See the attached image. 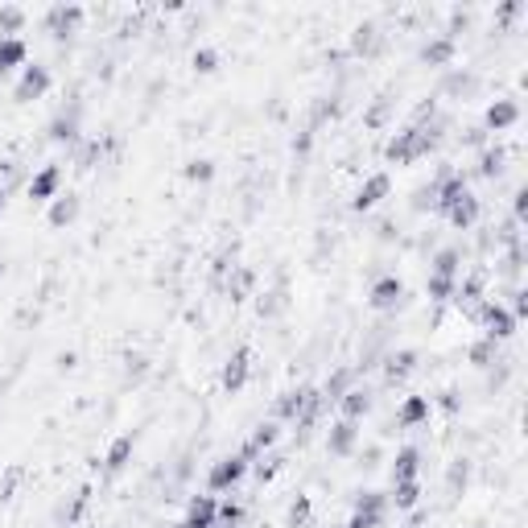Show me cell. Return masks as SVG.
I'll return each mask as SVG.
<instances>
[{
  "label": "cell",
  "mask_w": 528,
  "mask_h": 528,
  "mask_svg": "<svg viewBox=\"0 0 528 528\" xmlns=\"http://www.w3.org/2000/svg\"><path fill=\"white\" fill-rule=\"evenodd\" d=\"M380 46H384V34H380V25H372V21L355 25V34H351V54H360V58H372Z\"/></svg>",
  "instance_id": "22"
},
{
  "label": "cell",
  "mask_w": 528,
  "mask_h": 528,
  "mask_svg": "<svg viewBox=\"0 0 528 528\" xmlns=\"http://www.w3.org/2000/svg\"><path fill=\"white\" fill-rule=\"evenodd\" d=\"M475 322L483 326V338H492V343H504V338L516 335V318H512V310H504L495 298H487L475 310Z\"/></svg>",
  "instance_id": "2"
},
{
  "label": "cell",
  "mask_w": 528,
  "mask_h": 528,
  "mask_svg": "<svg viewBox=\"0 0 528 528\" xmlns=\"http://www.w3.org/2000/svg\"><path fill=\"white\" fill-rule=\"evenodd\" d=\"M479 91V74L475 71H458V66H450V71L442 74V83H438V96H450V99H467Z\"/></svg>",
  "instance_id": "13"
},
{
  "label": "cell",
  "mask_w": 528,
  "mask_h": 528,
  "mask_svg": "<svg viewBox=\"0 0 528 528\" xmlns=\"http://www.w3.org/2000/svg\"><path fill=\"white\" fill-rule=\"evenodd\" d=\"M368 301H372V310H380V314H396L400 306H405V281H400L396 273L376 276Z\"/></svg>",
  "instance_id": "5"
},
{
  "label": "cell",
  "mask_w": 528,
  "mask_h": 528,
  "mask_svg": "<svg viewBox=\"0 0 528 528\" xmlns=\"http://www.w3.org/2000/svg\"><path fill=\"white\" fill-rule=\"evenodd\" d=\"M442 405L454 413V408H458V392H442Z\"/></svg>",
  "instance_id": "47"
},
{
  "label": "cell",
  "mask_w": 528,
  "mask_h": 528,
  "mask_svg": "<svg viewBox=\"0 0 528 528\" xmlns=\"http://www.w3.org/2000/svg\"><path fill=\"white\" fill-rule=\"evenodd\" d=\"M355 446H360V421H335L330 433H326V454L330 458H351L355 454Z\"/></svg>",
  "instance_id": "9"
},
{
  "label": "cell",
  "mask_w": 528,
  "mask_h": 528,
  "mask_svg": "<svg viewBox=\"0 0 528 528\" xmlns=\"http://www.w3.org/2000/svg\"><path fill=\"white\" fill-rule=\"evenodd\" d=\"M495 355H500V343H492V338H479V343L467 351V360L475 363V368H495V363H500Z\"/></svg>",
  "instance_id": "34"
},
{
  "label": "cell",
  "mask_w": 528,
  "mask_h": 528,
  "mask_svg": "<svg viewBox=\"0 0 528 528\" xmlns=\"http://www.w3.org/2000/svg\"><path fill=\"white\" fill-rule=\"evenodd\" d=\"M520 120V104L516 99H495L492 108L483 112V132H504Z\"/></svg>",
  "instance_id": "16"
},
{
  "label": "cell",
  "mask_w": 528,
  "mask_h": 528,
  "mask_svg": "<svg viewBox=\"0 0 528 528\" xmlns=\"http://www.w3.org/2000/svg\"><path fill=\"white\" fill-rule=\"evenodd\" d=\"M144 372H149V360L144 355H128V380H141Z\"/></svg>",
  "instance_id": "44"
},
{
  "label": "cell",
  "mask_w": 528,
  "mask_h": 528,
  "mask_svg": "<svg viewBox=\"0 0 528 528\" xmlns=\"http://www.w3.org/2000/svg\"><path fill=\"white\" fill-rule=\"evenodd\" d=\"M467 483H470V458H454L450 470H446V495L458 500V495L467 492Z\"/></svg>",
  "instance_id": "30"
},
{
  "label": "cell",
  "mask_w": 528,
  "mask_h": 528,
  "mask_svg": "<svg viewBox=\"0 0 528 528\" xmlns=\"http://www.w3.org/2000/svg\"><path fill=\"white\" fill-rule=\"evenodd\" d=\"M430 421V396H405L396 408V430H417Z\"/></svg>",
  "instance_id": "18"
},
{
  "label": "cell",
  "mask_w": 528,
  "mask_h": 528,
  "mask_svg": "<svg viewBox=\"0 0 528 528\" xmlns=\"http://www.w3.org/2000/svg\"><path fill=\"white\" fill-rule=\"evenodd\" d=\"M355 376H360L355 368H335V372H330V380H326V388H322V400H326V405H330V400L338 405V400H343V396L355 388Z\"/></svg>",
  "instance_id": "24"
},
{
  "label": "cell",
  "mask_w": 528,
  "mask_h": 528,
  "mask_svg": "<svg viewBox=\"0 0 528 528\" xmlns=\"http://www.w3.org/2000/svg\"><path fill=\"white\" fill-rule=\"evenodd\" d=\"M215 524L219 528H240L244 524V504L240 500H223L219 512H215Z\"/></svg>",
  "instance_id": "35"
},
{
  "label": "cell",
  "mask_w": 528,
  "mask_h": 528,
  "mask_svg": "<svg viewBox=\"0 0 528 528\" xmlns=\"http://www.w3.org/2000/svg\"><path fill=\"white\" fill-rule=\"evenodd\" d=\"M252 467H256V479H260V483H268V479H273V475H276V470L285 467V458H281V454H268V458H256Z\"/></svg>",
  "instance_id": "39"
},
{
  "label": "cell",
  "mask_w": 528,
  "mask_h": 528,
  "mask_svg": "<svg viewBox=\"0 0 528 528\" xmlns=\"http://www.w3.org/2000/svg\"><path fill=\"white\" fill-rule=\"evenodd\" d=\"M475 174H479V178H487V182L500 178V174H504V149H495V144H483Z\"/></svg>",
  "instance_id": "31"
},
{
  "label": "cell",
  "mask_w": 528,
  "mask_h": 528,
  "mask_svg": "<svg viewBox=\"0 0 528 528\" xmlns=\"http://www.w3.org/2000/svg\"><path fill=\"white\" fill-rule=\"evenodd\" d=\"M392 194V178L388 174H372V178H363V186L355 190V198H351V211H372V206H380Z\"/></svg>",
  "instance_id": "11"
},
{
  "label": "cell",
  "mask_w": 528,
  "mask_h": 528,
  "mask_svg": "<svg viewBox=\"0 0 528 528\" xmlns=\"http://www.w3.org/2000/svg\"><path fill=\"white\" fill-rule=\"evenodd\" d=\"M446 223H450L454 231H470L475 223H479V198L467 190L454 206H450V211H446Z\"/></svg>",
  "instance_id": "21"
},
{
  "label": "cell",
  "mask_w": 528,
  "mask_h": 528,
  "mask_svg": "<svg viewBox=\"0 0 528 528\" xmlns=\"http://www.w3.org/2000/svg\"><path fill=\"white\" fill-rule=\"evenodd\" d=\"M244 475H248V458H244V454H228V458H219L215 467L206 470V487H211V492H231V487H240Z\"/></svg>",
  "instance_id": "6"
},
{
  "label": "cell",
  "mask_w": 528,
  "mask_h": 528,
  "mask_svg": "<svg viewBox=\"0 0 528 528\" xmlns=\"http://www.w3.org/2000/svg\"><path fill=\"white\" fill-rule=\"evenodd\" d=\"M388 504H396V512H413L421 504V483L408 479V483H396V492L388 495Z\"/></svg>",
  "instance_id": "32"
},
{
  "label": "cell",
  "mask_w": 528,
  "mask_h": 528,
  "mask_svg": "<svg viewBox=\"0 0 528 528\" xmlns=\"http://www.w3.org/2000/svg\"><path fill=\"white\" fill-rule=\"evenodd\" d=\"M458 268H462V252H458L454 244L433 252V260H430V273L433 276H454V281H458Z\"/></svg>",
  "instance_id": "29"
},
{
  "label": "cell",
  "mask_w": 528,
  "mask_h": 528,
  "mask_svg": "<svg viewBox=\"0 0 528 528\" xmlns=\"http://www.w3.org/2000/svg\"><path fill=\"white\" fill-rule=\"evenodd\" d=\"M79 219V198L74 194H58L54 206H50V228H71Z\"/></svg>",
  "instance_id": "28"
},
{
  "label": "cell",
  "mask_w": 528,
  "mask_h": 528,
  "mask_svg": "<svg viewBox=\"0 0 528 528\" xmlns=\"http://www.w3.org/2000/svg\"><path fill=\"white\" fill-rule=\"evenodd\" d=\"M50 91V71L46 66H25L21 71V79H17V87H12V99L17 104H34V99H42Z\"/></svg>",
  "instance_id": "10"
},
{
  "label": "cell",
  "mask_w": 528,
  "mask_h": 528,
  "mask_svg": "<svg viewBox=\"0 0 528 528\" xmlns=\"http://www.w3.org/2000/svg\"><path fill=\"white\" fill-rule=\"evenodd\" d=\"M186 178H190V182H211V178H215V161H206V157H194L190 166H186Z\"/></svg>",
  "instance_id": "38"
},
{
  "label": "cell",
  "mask_w": 528,
  "mask_h": 528,
  "mask_svg": "<svg viewBox=\"0 0 528 528\" xmlns=\"http://www.w3.org/2000/svg\"><path fill=\"white\" fill-rule=\"evenodd\" d=\"M58 186H62V169L42 166L34 178H29V198H34V203H50V198H58Z\"/></svg>",
  "instance_id": "17"
},
{
  "label": "cell",
  "mask_w": 528,
  "mask_h": 528,
  "mask_svg": "<svg viewBox=\"0 0 528 528\" xmlns=\"http://www.w3.org/2000/svg\"><path fill=\"white\" fill-rule=\"evenodd\" d=\"M285 306H289V293L285 289H273V293L260 298V318H276V314H285Z\"/></svg>",
  "instance_id": "37"
},
{
  "label": "cell",
  "mask_w": 528,
  "mask_h": 528,
  "mask_svg": "<svg viewBox=\"0 0 528 528\" xmlns=\"http://www.w3.org/2000/svg\"><path fill=\"white\" fill-rule=\"evenodd\" d=\"M458 293V281L454 276H433L430 273V281H425V298L430 301H438V306H446V301Z\"/></svg>",
  "instance_id": "33"
},
{
  "label": "cell",
  "mask_w": 528,
  "mask_h": 528,
  "mask_svg": "<svg viewBox=\"0 0 528 528\" xmlns=\"http://www.w3.org/2000/svg\"><path fill=\"white\" fill-rule=\"evenodd\" d=\"M446 124L450 120H430V124H408L405 132H396L392 141H388V161H396V166H413V161H421V157H430L438 144H442L446 136Z\"/></svg>",
  "instance_id": "1"
},
{
  "label": "cell",
  "mask_w": 528,
  "mask_h": 528,
  "mask_svg": "<svg viewBox=\"0 0 528 528\" xmlns=\"http://www.w3.org/2000/svg\"><path fill=\"white\" fill-rule=\"evenodd\" d=\"M194 71L198 74H211L219 66V50H211V46H203V50H194Z\"/></svg>",
  "instance_id": "41"
},
{
  "label": "cell",
  "mask_w": 528,
  "mask_h": 528,
  "mask_svg": "<svg viewBox=\"0 0 528 528\" xmlns=\"http://www.w3.org/2000/svg\"><path fill=\"white\" fill-rule=\"evenodd\" d=\"M25 54L29 50H25L21 37H0V79L9 71H17V66H25Z\"/></svg>",
  "instance_id": "27"
},
{
  "label": "cell",
  "mask_w": 528,
  "mask_h": 528,
  "mask_svg": "<svg viewBox=\"0 0 528 528\" xmlns=\"http://www.w3.org/2000/svg\"><path fill=\"white\" fill-rule=\"evenodd\" d=\"M417 470H421V450L417 446H400L392 458V479L408 483V479H417Z\"/></svg>",
  "instance_id": "23"
},
{
  "label": "cell",
  "mask_w": 528,
  "mask_h": 528,
  "mask_svg": "<svg viewBox=\"0 0 528 528\" xmlns=\"http://www.w3.org/2000/svg\"><path fill=\"white\" fill-rule=\"evenodd\" d=\"M132 450H136V438H132V433H120V438L108 446V458H104V467H108L112 475H116V470H124V467L132 462Z\"/></svg>",
  "instance_id": "26"
},
{
  "label": "cell",
  "mask_w": 528,
  "mask_h": 528,
  "mask_svg": "<svg viewBox=\"0 0 528 528\" xmlns=\"http://www.w3.org/2000/svg\"><path fill=\"white\" fill-rule=\"evenodd\" d=\"M276 438H281V425H276V421H264V425H256V433L244 442V450H240V454L248 458V467H252L256 458H264V450H273Z\"/></svg>",
  "instance_id": "19"
},
{
  "label": "cell",
  "mask_w": 528,
  "mask_h": 528,
  "mask_svg": "<svg viewBox=\"0 0 528 528\" xmlns=\"http://www.w3.org/2000/svg\"><path fill=\"white\" fill-rule=\"evenodd\" d=\"M21 25H25V12L17 9V4H4V9H0V37L21 34Z\"/></svg>",
  "instance_id": "36"
},
{
  "label": "cell",
  "mask_w": 528,
  "mask_h": 528,
  "mask_svg": "<svg viewBox=\"0 0 528 528\" xmlns=\"http://www.w3.org/2000/svg\"><path fill=\"white\" fill-rule=\"evenodd\" d=\"M388 116H392V99H380V104H376V108L363 116V124H368V128H384Z\"/></svg>",
  "instance_id": "42"
},
{
  "label": "cell",
  "mask_w": 528,
  "mask_h": 528,
  "mask_svg": "<svg viewBox=\"0 0 528 528\" xmlns=\"http://www.w3.org/2000/svg\"><path fill=\"white\" fill-rule=\"evenodd\" d=\"M524 215H528V194L516 190V194H512V219H516V223H524Z\"/></svg>",
  "instance_id": "43"
},
{
  "label": "cell",
  "mask_w": 528,
  "mask_h": 528,
  "mask_svg": "<svg viewBox=\"0 0 528 528\" xmlns=\"http://www.w3.org/2000/svg\"><path fill=\"white\" fill-rule=\"evenodd\" d=\"M306 520H310V495H298V500H293V508H289L285 528H301Z\"/></svg>",
  "instance_id": "40"
},
{
  "label": "cell",
  "mask_w": 528,
  "mask_h": 528,
  "mask_svg": "<svg viewBox=\"0 0 528 528\" xmlns=\"http://www.w3.org/2000/svg\"><path fill=\"white\" fill-rule=\"evenodd\" d=\"M4 198H9V190H4V186H0V211H4Z\"/></svg>",
  "instance_id": "48"
},
{
  "label": "cell",
  "mask_w": 528,
  "mask_h": 528,
  "mask_svg": "<svg viewBox=\"0 0 528 528\" xmlns=\"http://www.w3.org/2000/svg\"><path fill=\"white\" fill-rule=\"evenodd\" d=\"M215 512H219L215 495H190V500H186V520L174 524V528H219Z\"/></svg>",
  "instance_id": "12"
},
{
  "label": "cell",
  "mask_w": 528,
  "mask_h": 528,
  "mask_svg": "<svg viewBox=\"0 0 528 528\" xmlns=\"http://www.w3.org/2000/svg\"><path fill=\"white\" fill-rule=\"evenodd\" d=\"M248 376H252V351L240 347V351H231L228 360H223L219 384H223V392H240V388L248 384Z\"/></svg>",
  "instance_id": "8"
},
{
  "label": "cell",
  "mask_w": 528,
  "mask_h": 528,
  "mask_svg": "<svg viewBox=\"0 0 528 528\" xmlns=\"http://www.w3.org/2000/svg\"><path fill=\"white\" fill-rule=\"evenodd\" d=\"M388 495L384 492H360L355 495V512H351L347 528H380L388 516Z\"/></svg>",
  "instance_id": "4"
},
{
  "label": "cell",
  "mask_w": 528,
  "mask_h": 528,
  "mask_svg": "<svg viewBox=\"0 0 528 528\" xmlns=\"http://www.w3.org/2000/svg\"><path fill=\"white\" fill-rule=\"evenodd\" d=\"M79 136H83V99L74 96L66 108L50 120V128H46V141H54V144H79Z\"/></svg>",
  "instance_id": "3"
},
{
  "label": "cell",
  "mask_w": 528,
  "mask_h": 528,
  "mask_svg": "<svg viewBox=\"0 0 528 528\" xmlns=\"http://www.w3.org/2000/svg\"><path fill=\"white\" fill-rule=\"evenodd\" d=\"M413 372H417V351H413V347L384 351V380H388V384H405Z\"/></svg>",
  "instance_id": "14"
},
{
  "label": "cell",
  "mask_w": 528,
  "mask_h": 528,
  "mask_svg": "<svg viewBox=\"0 0 528 528\" xmlns=\"http://www.w3.org/2000/svg\"><path fill=\"white\" fill-rule=\"evenodd\" d=\"M314 388H289V392H281V400H276V421H293L298 425V417L306 413V405L314 400Z\"/></svg>",
  "instance_id": "20"
},
{
  "label": "cell",
  "mask_w": 528,
  "mask_h": 528,
  "mask_svg": "<svg viewBox=\"0 0 528 528\" xmlns=\"http://www.w3.org/2000/svg\"><path fill=\"white\" fill-rule=\"evenodd\" d=\"M396 236H400V231H396V223H392V219H384V223H380V228H376V240H396Z\"/></svg>",
  "instance_id": "45"
},
{
  "label": "cell",
  "mask_w": 528,
  "mask_h": 528,
  "mask_svg": "<svg viewBox=\"0 0 528 528\" xmlns=\"http://www.w3.org/2000/svg\"><path fill=\"white\" fill-rule=\"evenodd\" d=\"M372 392H368V388H351L347 396H343V400H338V408H343V417L347 421H360V417H368V413H372Z\"/></svg>",
  "instance_id": "25"
},
{
  "label": "cell",
  "mask_w": 528,
  "mask_h": 528,
  "mask_svg": "<svg viewBox=\"0 0 528 528\" xmlns=\"http://www.w3.org/2000/svg\"><path fill=\"white\" fill-rule=\"evenodd\" d=\"M363 467H368V470H372V467H380V446H368V450H363Z\"/></svg>",
  "instance_id": "46"
},
{
  "label": "cell",
  "mask_w": 528,
  "mask_h": 528,
  "mask_svg": "<svg viewBox=\"0 0 528 528\" xmlns=\"http://www.w3.org/2000/svg\"><path fill=\"white\" fill-rule=\"evenodd\" d=\"M79 25H83V9H79V4H54V9L46 12V34L54 37V42L74 37Z\"/></svg>",
  "instance_id": "7"
},
{
  "label": "cell",
  "mask_w": 528,
  "mask_h": 528,
  "mask_svg": "<svg viewBox=\"0 0 528 528\" xmlns=\"http://www.w3.org/2000/svg\"><path fill=\"white\" fill-rule=\"evenodd\" d=\"M454 37H446V34H438V37H430L425 46H421V62L425 66H433V71H450V62H454Z\"/></svg>",
  "instance_id": "15"
}]
</instances>
